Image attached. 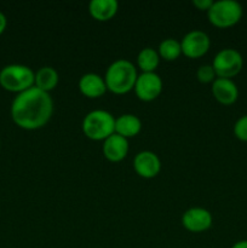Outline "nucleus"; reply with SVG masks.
<instances>
[{"label": "nucleus", "instance_id": "nucleus-15", "mask_svg": "<svg viewBox=\"0 0 247 248\" xmlns=\"http://www.w3.org/2000/svg\"><path fill=\"white\" fill-rule=\"evenodd\" d=\"M142 130V121L133 114H123L115 119V133L121 137L132 138Z\"/></svg>", "mask_w": 247, "mask_h": 248}, {"label": "nucleus", "instance_id": "nucleus-22", "mask_svg": "<svg viewBox=\"0 0 247 248\" xmlns=\"http://www.w3.org/2000/svg\"><path fill=\"white\" fill-rule=\"evenodd\" d=\"M6 26H7L6 16H5V15L2 14L1 11H0V35H1V34L5 31V29H6Z\"/></svg>", "mask_w": 247, "mask_h": 248}, {"label": "nucleus", "instance_id": "nucleus-18", "mask_svg": "<svg viewBox=\"0 0 247 248\" xmlns=\"http://www.w3.org/2000/svg\"><path fill=\"white\" fill-rule=\"evenodd\" d=\"M157 53L165 61H169V62L170 61H176L182 55L181 43L172 38L165 39L164 41L160 43Z\"/></svg>", "mask_w": 247, "mask_h": 248}, {"label": "nucleus", "instance_id": "nucleus-2", "mask_svg": "<svg viewBox=\"0 0 247 248\" xmlns=\"http://www.w3.org/2000/svg\"><path fill=\"white\" fill-rule=\"evenodd\" d=\"M137 78V70L130 61L118 60L108 67L104 81L107 90L115 94H125L135 89Z\"/></svg>", "mask_w": 247, "mask_h": 248}, {"label": "nucleus", "instance_id": "nucleus-19", "mask_svg": "<svg viewBox=\"0 0 247 248\" xmlns=\"http://www.w3.org/2000/svg\"><path fill=\"white\" fill-rule=\"evenodd\" d=\"M196 78L202 84H210L217 79V74H216L212 64H203L196 72Z\"/></svg>", "mask_w": 247, "mask_h": 248}, {"label": "nucleus", "instance_id": "nucleus-23", "mask_svg": "<svg viewBox=\"0 0 247 248\" xmlns=\"http://www.w3.org/2000/svg\"><path fill=\"white\" fill-rule=\"evenodd\" d=\"M232 248H247V240H241L232 245Z\"/></svg>", "mask_w": 247, "mask_h": 248}, {"label": "nucleus", "instance_id": "nucleus-9", "mask_svg": "<svg viewBox=\"0 0 247 248\" xmlns=\"http://www.w3.org/2000/svg\"><path fill=\"white\" fill-rule=\"evenodd\" d=\"M213 218L208 210L193 207L186 210L182 217V224L190 232H203L212 227Z\"/></svg>", "mask_w": 247, "mask_h": 248}, {"label": "nucleus", "instance_id": "nucleus-17", "mask_svg": "<svg viewBox=\"0 0 247 248\" xmlns=\"http://www.w3.org/2000/svg\"><path fill=\"white\" fill-rule=\"evenodd\" d=\"M160 63V56L157 51L152 47H145L139 51L137 56V64L142 73H155Z\"/></svg>", "mask_w": 247, "mask_h": 248}, {"label": "nucleus", "instance_id": "nucleus-7", "mask_svg": "<svg viewBox=\"0 0 247 248\" xmlns=\"http://www.w3.org/2000/svg\"><path fill=\"white\" fill-rule=\"evenodd\" d=\"M182 53L185 57L196 60L208 52L211 46L210 36L201 31H191L184 35L181 41Z\"/></svg>", "mask_w": 247, "mask_h": 248}, {"label": "nucleus", "instance_id": "nucleus-11", "mask_svg": "<svg viewBox=\"0 0 247 248\" xmlns=\"http://www.w3.org/2000/svg\"><path fill=\"white\" fill-rule=\"evenodd\" d=\"M212 94L218 103L223 106H232L237 101L239 89L232 79H223L217 78L212 82Z\"/></svg>", "mask_w": 247, "mask_h": 248}, {"label": "nucleus", "instance_id": "nucleus-21", "mask_svg": "<svg viewBox=\"0 0 247 248\" xmlns=\"http://www.w3.org/2000/svg\"><path fill=\"white\" fill-rule=\"evenodd\" d=\"M193 5L198 10H201V11L207 12L208 10L211 9V6L213 5V1H212V0H194Z\"/></svg>", "mask_w": 247, "mask_h": 248}, {"label": "nucleus", "instance_id": "nucleus-16", "mask_svg": "<svg viewBox=\"0 0 247 248\" xmlns=\"http://www.w3.org/2000/svg\"><path fill=\"white\" fill-rule=\"evenodd\" d=\"M58 73L52 67H41L35 73V79H34V86L44 92H50L56 89L58 85Z\"/></svg>", "mask_w": 247, "mask_h": 248}, {"label": "nucleus", "instance_id": "nucleus-12", "mask_svg": "<svg viewBox=\"0 0 247 248\" xmlns=\"http://www.w3.org/2000/svg\"><path fill=\"white\" fill-rule=\"evenodd\" d=\"M128 140L121 136L113 133L103 140V155L111 162H119L127 156Z\"/></svg>", "mask_w": 247, "mask_h": 248}, {"label": "nucleus", "instance_id": "nucleus-10", "mask_svg": "<svg viewBox=\"0 0 247 248\" xmlns=\"http://www.w3.org/2000/svg\"><path fill=\"white\" fill-rule=\"evenodd\" d=\"M133 169L136 173L145 179L154 178L161 170V161L155 153L144 150L138 153L133 160Z\"/></svg>", "mask_w": 247, "mask_h": 248}, {"label": "nucleus", "instance_id": "nucleus-6", "mask_svg": "<svg viewBox=\"0 0 247 248\" xmlns=\"http://www.w3.org/2000/svg\"><path fill=\"white\" fill-rule=\"evenodd\" d=\"M212 67L217 78L232 79L241 72L244 67V58L235 48H223L215 56Z\"/></svg>", "mask_w": 247, "mask_h": 248}, {"label": "nucleus", "instance_id": "nucleus-4", "mask_svg": "<svg viewBox=\"0 0 247 248\" xmlns=\"http://www.w3.org/2000/svg\"><path fill=\"white\" fill-rule=\"evenodd\" d=\"M35 73L23 64L5 65L0 70V86L17 94L34 86Z\"/></svg>", "mask_w": 247, "mask_h": 248}, {"label": "nucleus", "instance_id": "nucleus-3", "mask_svg": "<svg viewBox=\"0 0 247 248\" xmlns=\"http://www.w3.org/2000/svg\"><path fill=\"white\" fill-rule=\"evenodd\" d=\"M82 132L92 140H106L115 133V118L102 109L90 111L82 120Z\"/></svg>", "mask_w": 247, "mask_h": 248}, {"label": "nucleus", "instance_id": "nucleus-5", "mask_svg": "<svg viewBox=\"0 0 247 248\" xmlns=\"http://www.w3.org/2000/svg\"><path fill=\"white\" fill-rule=\"evenodd\" d=\"M242 14V6L235 0H219L213 1L207 17L210 23L217 28H230L239 23Z\"/></svg>", "mask_w": 247, "mask_h": 248}, {"label": "nucleus", "instance_id": "nucleus-1", "mask_svg": "<svg viewBox=\"0 0 247 248\" xmlns=\"http://www.w3.org/2000/svg\"><path fill=\"white\" fill-rule=\"evenodd\" d=\"M53 113L50 93L33 86L15 97L11 104V118L18 127L33 131L44 127Z\"/></svg>", "mask_w": 247, "mask_h": 248}, {"label": "nucleus", "instance_id": "nucleus-13", "mask_svg": "<svg viewBox=\"0 0 247 248\" xmlns=\"http://www.w3.org/2000/svg\"><path fill=\"white\" fill-rule=\"evenodd\" d=\"M79 90L87 98H99L107 91L106 81L101 75L87 73L80 78Z\"/></svg>", "mask_w": 247, "mask_h": 248}, {"label": "nucleus", "instance_id": "nucleus-8", "mask_svg": "<svg viewBox=\"0 0 247 248\" xmlns=\"http://www.w3.org/2000/svg\"><path fill=\"white\" fill-rule=\"evenodd\" d=\"M133 90L140 101L152 102L162 92V80L156 73H142L138 75Z\"/></svg>", "mask_w": 247, "mask_h": 248}, {"label": "nucleus", "instance_id": "nucleus-14", "mask_svg": "<svg viewBox=\"0 0 247 248\" xmlns=\"http://www.w3.org/2000/svg\"><path fill=\"white\" fill-rule=\"evenodd\" d=\"M119 10L116 0H91L89 12L92 18L98 22H107L113 18Z\"/></svg>", "mask_w": 247, "mask_h": 248}, {"label": "nucleus", "instance_id": "nucleus-20", "mask_svg": "<svg viewBox=\"0 0 247 248\" xmlns=\"http://www.w3.org/2000/svg\"><path fill=\"white\" fill-rule=\"evenodd\" d=\"M234 135L239 140L247 142V115L237 119L234 125Z\"/></svg>", "mask_w": 247, "mask_h": 248}]
</instances>
